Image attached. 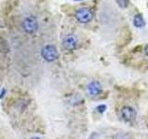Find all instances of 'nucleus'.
Segmentation results:
<instances>
[{"label": "nucleus", "instance_id": "nucleus-12", "mask_svg": "<svg viewBox=\"0 0 148 139\" xmlns=\"http://www.w3.org/2000/svg\"><path fill=\"white\" fill-rule=\"evenodd\" d=\"M32 139H41V138H39V137H32Z\"/></svg>", "mask_w": 148, "mask_h": 139}, {"label": "nucleus", "instance_id": "nucleus-5", "mask_svg": "<svg viewBox=\"0 0 148 139\" xmlns=\"http://www.w3.org/2000/svg\"><path fill=\"white\" fill-rule=\"evenodd\" d=\"M120 114H121L122 119L127 122H133L136 118L135 109H133L132 107H129V106L123 107V108L121 109V111H120Z\"/></svg>", "mask_w": 148, "mask_h": 139}, {"label": "nucleus", "instance_id": "nucleus-8", "mask_svg": "<svg viewBox=\"0 0 148 139\" xmlns=\"http://www.w3.org/2000/svg\"><path fill=\"white\" fill-rule=\"evenodd\" d=\"M112 139H131V136L127 133H116Z\"/></svg>", "mask_w": 148, "mask_h": 139}, {"label": "nucleus", "instance_id": "nucleus-6", "mask_svg": "<svg viewBox=\"0 0 148 139\" xmlns=\"http://www.w3.org/2000/svg\"><path fill=\"white\" fill-rule=\"evenodd\" d=\"M87 92L91 96H97L102 92V87L99 82L92 81L87 85Z\"/></svg>", "mask_w": 148, "mask_h": 139}, {"label": "nucleus", "instance_id": "nucleus-2", "mask_svg": "<svg viewBox=\"0 0 148 139\" xmlns=\"http://www.w3.org/2000/svg\"><path fill=\"white\" fill-rule=\"evenodd\" d=\"M42 56H43V58L46 60V61L51 62L58 58V53L57 48H56L54 45H48L42 49Z\"/></svg>", "mask_w": 148, "mask_h": 139}, {"label": "nucleus", "instance_id": "nucleus-10", "mask_svg": "<svg viewBox=\"0 0 148 139\" xmlns=\"http://www.w3.org/2000/svg\"><path fill=\"white\" fill-rule=\"evenodd\" d=\"M106 105H101V106L97 107V110H98V112H100V113H103L104 111L106 110Z\"/></svg>", "mask_w": 148, "mask_h": 139}, {"label": "nucleus", "instance_id": "nucleus-13", "mask_svg": "<svg viewBox=\"0 0 148 139\" xmlns=\"http://www.w3.org/2000/svg\"><path fill=\"white\" fill-rule=\"evenodd\" d=\"M75 1H81V0H75Z\"/></svg>", "mask_w": 148, "mask_h": 139}, {"label": "nucleus", "instance_id": "nucleus-7", "mask_svg": "<svg viewBox=\"0 0 148 139\" xmlns=\"http://www.w3.org/2000/svg\"><path fill=\"white\" fill-rule=\"evenodd\" d=\"M133 24L137 28H142L143 26H145V20H143V18L141 14H137V15L134 16Z\"/></svg>", "mask_w": 148, "mask_h": 139}, {"label": "nucleus", "instance_id": "nucleus-3", "mask_svg": "<svg viewBox=\"0 0 148 139\" xmlns=\"http://www.w3.org/2000/svg\"><path fill=\"white\" fill-rule=\"evenodd\" d=\"M22 28L28 34H34L38 28V22L34 17H28L23 21Z\"/></svg>", "mask_w": 148, "mask_h": 139}, {"label": "nucleus", "instance_id": "nucleus-11", "mask_svg": "<svg viewBox=\"0 0 148 139\" xmlns=\"http://www.w3.org/2000/svg\"><path fill=\"white\" fill-rule=\"evenodd\" d=\"M145 54H146V55L148 56V45H147L145 46Z\"/></svg>", "mask_w": 148, "mask_h": 139}, {"label": "nucleus", "instance_id": "nucleus-4", "mask_svg": "<svg viewBox=\"0 0 148 139\" xmlns=\"http://www.w3.org/2000/svg\"><path fill=\"white\" fill-rule=\"evenodd\" d=\"M78 38L74 34H68L64 37L62 41V45L67 50H74L77 47Z\"/></svg>", "mask_w": 148, "mask_h": 139}, {"label": "nucleus", "instance_id": "nucleus-1", "mask_svg": "<svg viewBox=\"0 0 148 139\" xmlns=\"http://www.w3.org/2000/svg\"><path fill=\"white\" fill-rule=\"evenodd\" d=\"M92 12L90 8H79L75 13V17L77 20L82 23H87L92 21Z\"/></svg>", "mask_w": 148, "mask_h": 139}, {"label": "nucleus", "instance_id": "nucleus-9", "mask_svg": "<svg viewBox=\"0 0 148 139\" xmlns=\"http://www.w3.org/2000/svg\"><path fill=\"white\" fill-rule=\"evenodd\" d=\"M117 3L120 8H127L129 5V0H117Z\"/></svg>", "mask_w": 148, "mask_h": 139}]
</instances>
